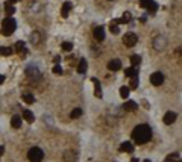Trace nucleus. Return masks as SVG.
<instances>
[{
  "label": "nucleus",
  "mask_w": 182,
  "mask_h": 162,
  "mask_svg": "<svg viewBox=\"0 0 182 162\" xmlns=\"http://www.w3.org/2000/svg\"><path fill=\"white\" fill-rule=\"evenodd\" d=\"M0 55L2 56H9V55H12V49L11 47H0Z\"/></svg>",
  "instance_id": "obj_25"
},
{
  "label": "nucleus",
  "mask_w": 182,
  "mask_h": 162,
  "mask_svg": "<svg viewBox=\"0 0 182 162\" xmlns=\"http://www.w3.org/2000/svg\"><path fill=\"white\" fill-rule=\"evenodd\" d=\"M61 47H62V50H64V51H70L71 49H73V44H71V43H62Z\"/></svg>",
  "instance_id": "obj_32"
},
{
  "label": "nucleus",
  "mask_w": 182,
  "mask_h": 162,
  "mask_svg": "<svg viewBox=\"0 0 182 162\" xmlns=\"http://www.w3.org/2000/svg\"><path fill=\"white\" fill-rule=\"evenodd\" d=\"M130 18H132V17H130L129 12H124V14H123V17L114 20V23H115V24H126V23H129V21H130Z\"/></svg>",
  "instance_id": "obj_14"
},
{
  "label": "nucleus",
  "mask_w": 182,
  "mask_h": 162,
  "mask_svg": "<svg viewBox=\"0 0 182 162\" xmlns=\"http://www.w3.org/2000/svg\"><path fill=\"white\" fill-rule=\"evenodd\" d=\"M15 50H17V53L21 55V58H26L27 49H26V44L23 43V41H17V44H15Z\"/></svg>",
  "instance_id": "obj_9"
},
{
  "label": "nucleus",
  "mask_w": 182,
  "mask_h": 162,
  "mask_svg": "<svg viewBox=\"0 0 182 162\" xmlns=\"http://www.w3.org/2000/svg\"><path fill=\"white\" fill-rule=\"evenodd\" d=\"M120 95H121V99L126 100V99L129 97V88H128V86H121L120 88Z\"/></svg>",
  "instance_id": "obj_24"
},
{
  "label": "nucleus",
  "mask_w": 182,
  "mask_h": 162,
  "mask_svg": "<svg viewBox=\"0 0 182 162\" xmlns=\"http://www.w3.org/2000/svg\"><path fill=\"white\" fill-rule=\"evenodd\" d=\"M150 138H152V129L149 127L147 124H138L132 130V139L140 145L149 143Z\"/></svg>",
  "instance_id": "obj_1"
},
{
  "label": "nucleus",
  "mask_w": 182,
  "mask_h": 162,
  "mask_svg": "<svg viewBox=\"0 0 182 162\" xmlns=\"http://www.w3.org/2000/svg\"><path fill=\"white\" fill-rule=\"evenodd\" d=\"M130 162H140V161L137 159V158H132V161H130Z\"/></svg>",
  "instance_id": "obj_38"
},
{
  "label": "nucleus",
  "mask_w": 182,
  "mask_h": 162,
  "mask_svg": "<svg viewBox=\"0 0 182 162\" xmlns=\"http://www.w3.org/2000/svg\"><path fill=\"white\" fill-rule=\"evenodd\" d=\"M3 80H5V76H2V74H0V85L3 84Z\"/></svg>",
  "instance_id": "obj_35"
},
{
  "label": "nucleus",
  "mask_w": 182,
  "mask_h": 162,
  "mask_svg": "<svg viewBox=\"0 0 182 162\" xmlns=\"http://www.w3.org/2000/svg\"><path fill=\"white\" fill-rule=\"evenodd\" d=\"M15 27H17L15 20H14L12 17H6L3 21H2V34L5 35V36H9V35L14 34Z\"/></svg>",
  "instance_id": "obj_2"
},
{
  "label": "nucleus",
  "mask_w": 182,
  "mask_h": 162,
  "mask_svg": "<svg viewBox=\"0 0 182 162\" xmlns=\"http://www.w3.org/2000/svg\"><path fill=\"white\" fill-rule=\"evenodd\" d=\"M11 126H12L14 129L21 127V118H20L18 115H14V117H12V120H11Z\"/></svg>",
  "instance_id": "obj_19"
},
{
  "label": "nucleus",
  "mask_w": 182,
  "mask_h": 162,
  "mask_svg": "<svg viewBox=\"0 0 182 162\" xmlns=\"http://www.w3.org/2000/svg\"><path fill=\"white\" fill-rule=\"evenodd\" d=\"M5 12H6V15H12V14H14V12H15V8H14V6H12V5H11V3H6V5H5Z\"/></svg>",
  "instance_id": "obj_23"
},
{
  "label": "nucleus",
  "mask_w": 182,
  "mask_h": 162,
  "mask_svg": "<svg viewBox=\"0 0 182 162\" xmlns=\"http://www.w3.org/2000/svg\"><path fill=\"white\" fill-rule=\"evenodd\" d=\"M138 86V77H132L130 79V86H129V89H135Z\"/></svg>",
  "instance_id": "obj_30"
},
{
  "label": "nucleus",
  "mask_w": 182,
  "mask_h": 162,
  "mask_svg": "<svg viewBox=\"0 0 182 162\" xmlns=\"http://www.w3.org/2000/svg\"><path fill=\"white\" fill-rule=\"evenodd\" d=\"M124 74H126V77H138V70L134 68V67H130V68H126L124 70Z\"/></svg>",
  "instance_id": "obj_17"
},
{
  "label": "nucleus",
  "mask_w": 182,
  "mask_h": 162,
  "mask_svg": "<svg viewBox=\"0 0 182 162\" xmlns=\"http://www.w3.org/2000/svg\"><path fill=\"white\" fill-rule=\"evenodd\" d=\"M137 108H138V103L132 102V100H128V102L123 105V109H124V111H135Z\"/></svg>",
  "instance_id": "obj_15"
},
{
  "label": "nucleus",
  "mask_w": 182,
  "mask_h": 162,
  "mask_svg": "<svg viewBox=\"0 0 182 162\" xmlns=\"http://www.w3.org/2000/svg\"><path fill=\"white\" fill-rule=\"evenodd\" d=\"M38 43H40V34H38V32H34V34H32V44H34V46H38Z\"/></svg>",
  "instance_id": "obj_31"
},
{
  "label": "nucleus",
  "mask_w": 182,
  "mask_h": 162,
  "mask_svg": "<svg viewBox=\"0 0 182 162\" xmlns=\"http://www.w3.org/2000/svg\"><path fill=\"white\" fill-rule=\"evenodd\" d=\"M165 38L164 36H161V35H158V36H155L153 38V41H152V46H153V49H155L156 51H161L165 49Z\"/></svg>",
  "instance_id": "obj_4"
},
{
  "label": "nucleus",
  "mask_w": 182,
  "mask_h": 162,
  "mask_svg": "<svg viewBox=\"0 0 182 162\" xmlns=\"http://www.w3.org/2000/svg\"><path fill=\"white\" fill-rule=\"evenodd\" d=\"M120 152L121 153H132L134 152V144L132 143H123V144L120 145Z\"/></svg>",
  "instance_id": "obj_12"
},
{
  "label": "nucleus",
  "mask_w": 182,
  "mask_h": 162,
  "mask_svg": "<svg viewBox=\"0 0 182 162\" xmlns=\"http://www.w3.org/2000/svg\"><path fill=\"white\" fill-rule=\"evenodd\" d=\"M70 9H71V3H70V2H65V3L62 5V9H61V15H62L64 18H67L69 17Z\"/></svg>",
  "instance_id": "obj_16"
},
{
  "label": "nucleus",
  "mask_w": 182,
  "mask_h": 162,
  "mask_svg": "<svg viewBox=\"0 0 182 162\" xmlns=\"http://www.w3.org/2000/svg\"><path fill=\"white\" fill-rule=\"evenodd\" d=\"M93 35H94V38H96V41H103L105 40V29H103V26H97L94 29V32H93Z\"/></svg>",
  "instance_id": "obj_7"
},
{
  "label": "nucleus",
  "mask_w": 182,
  "mask_h": 162,
  "mask_svg": "<svg viewBox=\"0 0 182 162\" xmlns=\"http://www.w3.org/2000/svg\"><path fill=\"white\" fill-rule=\"evenodd\" d=\"M87 71V59H82L79 61V64H78V73H80V74H84Z\"/></svg>",
  "instance_id": "obj_18"
},
{
  "label": "nucleus",
  "mask_w": 182,
  "mask_h": 162,
  "mask_svg": "<svg viewBox=\"0 0 182 162\" xmlns=\"http://www.w3.org/2000/svg\"><path fill=\"white\" fill-rule=\"evenodd\" d=\"M53 73H55V74H62V68H61V65L55 64V67H53Z\"/></svg>",
  "instance_id": "obj_34"
},
{
  "label": "nucleus",
  "mask_w": 182,
  "mask_h": 162,
  "mask_svg": "<svg viewBox=\"0 0 182 162\" xmlns=\"http://www.w3.org/2000/svg\"><path fill=\"white\" fill-rule=\"evenodd\" d=\"M80 115H82V109H79V108L73 109V111H71V114H70V117H71V118H79Z\"/></svg>",
  "instance_id": "obj_27"
},
{
  "label": "nucleus",
  "mask_w": 182,
  "mask_h": 162,
  "mask_svg": "<svg viewBox=\"0 0 182 162\" xmlns=\"http://www.w3.org/2000/svg\"><path fill=\"white\" fill-rule=\"evenodd\" d=\"M109 30H111L113 34L117 35L119 32H120V29H119V24H115L114 21H111V23H109Z\"/></svg>",
  "instance_id": "obj_28"
},
{
  "label": "nucleus",
  "mask_w": 182,
  "mask_h": 162,
  "mask_svg": "<svg viewBox=\"0 0 182 162\" xmlns=\"http://www.w3.org/2000/svg\"><path fill=\"white\" fill-rule=\"evenodd\" d=\"M76 159H78V154L74 150H67L64 153V161L65 162H76Z\"/></svg>",
  "instance_id": "obj_10"
},
{
  "label": "nucleus",
  "mask_w": 182,
  "mask_h": 162,
  "mask_svg": "<svg viewBox=\"0 0 182 162\" xmlns=\"http://www.w3.org/2000/svg\"><path fill=\"white\" fill-rule=\"evenodd\" d=\"M178 118V114L173 111H168L167 114H164V123L165 124H173L174 121Z\"/></svg>",
  "instance_id": "obj_8"
},
{
  "label": "nucleus",
  "mask_w": 182,
  "mask_h": 162,
  "mask_svg": "<svg viewBox=\"0 0 182 162\" xmlns=\"http://www.w3.org/2000/svg\"><path fill=\"white\" fill-rule=\"evenodd\" d=\"M91 82L94 84V94H96V97H102V88H100V82L96 79V77H91Z\"/></svg>",
  "instance_id": "obj_13"
},
{
  "label": "nucleus",
  "mask_w": 182,
  "mask_h": 162,
  "mask_svg": "<svg viewBox=\"0 0 182 162\" xmlns=\"http://www.w3.org/2000/svg\"><path fill=\"white\" fill-rule=\"evenodd\" d=\"M130 64H132L134 68H137L140 64H141V58H140L138 55H132V56H130Z\"/></svg>",
  "instance_id": "obj_20"
},
{
  "label": "nucleus",
  "mask_w": 182,
  "mask_h": 162,
  "mask_svg": "<svg viewBox=\"0 0 182 162\" xmlns=\"http://www.w3.org/2000/svg\"><path fill=\"white\" fill-rule=\"evenodd\" d=\"M178 158H179V153H172V154H168V156L165 158L164 162H176L178 161Z\"/></svg>",
  "instance_id": "obj_26"
},
{
  "label": "nucleus",
  "mask_w": 182,
  "mask_h": 162,
  "mask_svg": "<svg viewBox=\"0 0 182 162\" xmlns=\"http://www.w3.org/2000/svg\"><path fill=\"white\" fill-rule=\"evenodd\" d=\"M147 9H149V12H150V14H153V12H156V9H158V5L152 0V2H150V5L147 6Z\"/></svg>",
  "instance_id": "obj_29"
},
{
  "label": "nucleus",
  "mask_w": 182,
  "mask_h": 162,
  "mask_svg": "<svg viewBox=\"0 0 182 162\" xmlns=\"http://www.w3.org/2000/svg\"><path fill=\"white\" fill-rule=\"evenodd\" d=\"M143 162H150V161H149V159H146V161H143Z\"/></svg>",
  "instance_id": "obj_39"
},
{
  "label": "nucleus",
  "mask_w": 182,
  "mask_h": 162,
  "mask_svg": "<svg viewBox=\"0 0 182 162\" xmlns=\"http://www.w3.org/2000/svg\"><path fill=\"white\" fill-rule=\"evenodd\" d=\"M150 82H152V85L161 86L164 84V74L159 73V71H156V73H153V74L150 76Z\"/></svg>",
  "instance_id": "obj_6"
},
{
  "label": "nucleus",
  "mask_w": 182,
  "mask_h": 162,
  "mask_svg": "<svg viewBox=\"0 0 182 162\" xmlns=\"http://www.w3.org/2000/svg\"><path fill=\"white\" fill-rule=\"evenodd\" d=\"M43 150L41 148H38V147H32L29 152H27V158H29V161L30 162H41L43 161Z\"/></svg>",
  "instance_id": "obj_3"
},
{
  "label": "nucleus",
  "mask_w": 182,
  "mask_h": 162,
  "mask_svg": "<svg viewBox=\"0 0 182 162\" xmlns=\"http://www.w3.org/2000/svg\"><path fill=\"white\" fill-rule=\"evenodd\" d=\"M108 68L111 71H117V70L121 68V61L120 59H111L108 62Z\"/></svg>",
  "instance_id": "obj_11"
},
{
  "label": "nucleus",
  "mask_w": 182,
  "mask_h": 162,
  "mask_svg": "<svg viewBox=\"0 0 182 162\" xmlns=\"http://www.w3.org/2000/svg\"><path fill=\"white\" fill-rule=\"evenodd\" d=\"M18 0H9V3H11V5H12V3H17Z\"/></svg>",
  "instance_id": "obj_37"
},
{
  "label": "nucleus",
  "mask_w": 182,
  "mask_h": 162,
  "mask_svg": "<svg viewBox=\"0 0 182 162\" xmlns=\"http://www.w3.org/2000/svg\"><path fill=\"white\" fill-rule=\"evenodd\" d=\"M3 150H5V148H3V145H0V156L3 154Z\"/></svg>",
  "instance_id": "obj_36"
},
{
  "label": "nucleus",
  "mask_w": 182,
  "mask_h": 162,
  "mask_svg": "<svg viewBox=\"0 0 182 162\" xmlns=\"http://www.w3.org/2000/svg\"><path fill=\"white\" fill-rule=\"evenodd\" d=\"M23 102L32 105V103H35V97L32 94H23Z\"/></svg>",
  "instance_id": "obj_22"
},
{
  "label": "nucleus",
  "mask_w": 182,
  "mask_h": 162,
  "mask_svg": "<svg viewBox=\"0 0 182 162\" xmlns=\"http://www.w3.org/2000/svg\"><path fill=\"white\" fill-rule=\"evenodd\" d=\"M23 118L26 120L27 123H34V121H35L34 114H32L30 111H25V112H23Z\"/></svg>",
  "instance_id": "obj_21"
},
{
  "label": "nucleus",
  "mask_w": 182,
  "mask_h": 162,
  "mask_svg": "<svg viewBox=\"0 0 182 162\" xmlns=\"http://www.w3.org/2000/svg\"><path fill=\"white\" fill-rule=\"evenodd\" d=\"M138 41V38H137V35L135 34H126L123 36V44L126 46V47H134L135 44Z\"/></svg>",
  "instance_id": "obj_5"
},
{
  "label": "nucleus",
  "mask_w": 182,
  "mask_h": 162,
  "mask_svg": "<svg viewBox=\"0 0 182 162\" xmlns=\"http://www.w3.org/2000/svg\"><path fill=\"white\" fill-rule=\"evenodd\" d=\"M138 2H140V6H141V8H147L152 0H138Z\"/></svg>",
  "instance_id": "obj_33"
}]
</instances>
